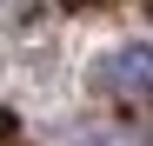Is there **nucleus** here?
Returning a JSON list of instances; mask_svg holds the SVG:
<instances>
[{
    "label": "nucleus",
    "mask_w": 153,
    "mask_h": 146,
    "mask_svg": "<svg viewBox=\"0 0 153 146\" xmlns=\"http://www.w3.org/2000/svg\"><path fill=\"white\" fill-rule=\"evenodd\" d=\"M93 86L113 100H153V46H113L93 66Z\"/></svg>",
    "instance_id": "nucleus-1"
}]
</instances>
